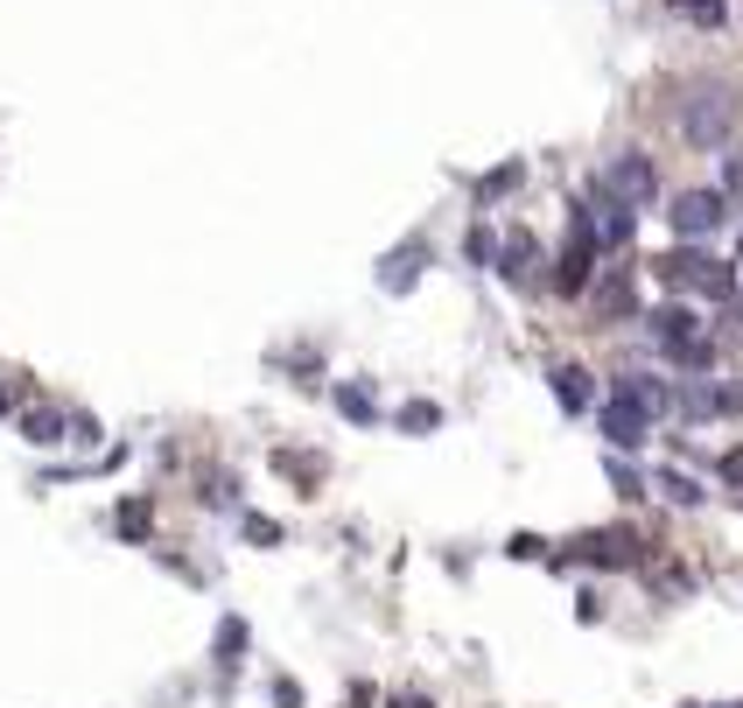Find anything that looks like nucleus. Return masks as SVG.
<instances>
[{"mask_svg": "<svg viewBox=\"0 0 743 708\" xmlns=\"http://www.w3.org/2000/svg\"><path fill=\"white\" fill-rule=\"evenodd\" d=\"M499 260H505V281H520V288L533 281V239H526V232H512Z\"/></svg>", "mask_w": 743, "mask_h": 708, "instance_id": "nucleus-9", "label": "nucleus"}, {"mask_svg": "<svg viewBox=\"0 0 743 708\" xmlns=\"http://www.w3.org/2000/svg\"><path fill=\"white\" fill-rule=\"evenodd\" d=\"M337 407H345L351 421H372V393H358V386H345V393H337Z\"/></svg>", "mask_w": 743, "mask_h": 708, "instance_id": "nucleus-12", "label": "nucleus"}, {"mask_svg": "<svg viewBox=\"0 0 743 708\" xmlns=\"http://www.w3.org/2000/svg\"><path fill=\"white\" fill-rule=\"evenodd\" d=\"M645 428H653V414H645L638 400H624V393H618L611 407H603V435H611L618 449H638V443H645Z\"/></svg>", "mask_w": 743, "mask_h": 708, "instance_id": "nucleus-7", "label": "nucleus"}, {"mask_svg": "<svg viewBox=\"0 0 743 708\" xmlns=\"http://www.w3.org/2000/svg\"><path fill=\"white\" fill-rule=\"evenodd\" d=\"M666 218H674V232H680V239H709L715 225H722V189H680Z\"/></svg>", "mask_w": 743, "mask_h": 708, "instance_id": "nucleus-4", "label": "nucleus"}, {"mask_svg": "<svg viewBox=\"0 0 743 708\" xmlns=\"http://www.w3.org/2000/svg\"><path fill=\"white\" fill-rule=\"evenodd\" d=\"M582 218H589V232H597V246H603V253H618V246L632 239V204H618L611 189H597V204H589Z\"/></svg>", "mask_w": 743, "mask_h": 708, "instance_id": "nucleus-5", "label": "nucleus"}, {"mask_svg": "<svg viewBox=\"0 0 743 708\" xmlns=\"http://www.w3.org/2000/svg\"><path fill=\"white\" fill-rule=\"evenodd\" d=\"M674 8H688L695 22H722V0H674Z\"/></svg>", "mask_w": 743, "mask_h": 708, "instance_id": "nucleus-13", "label": "nucleus"}, {"mask_svg": "<svg viewBox=\"0 0 743 708\" xmlns=\"http://www.w3.org/2000/svg\"><path fill=\"white\" fill-rule=\"evenodd\" d=\"M618 393H624V400H638L645 414H659V407H666V386H659V379H645V372H624V379H618Z\"/></svg>", "mask_w": 743, "mask_h": 708, "instance_id": "nucleus-8", "label": "nucleus"}, {"mask_svg": "<svg viewBox=\"0 0 743 708\" xmlns=\"http://www.w3.org/2000/svg\"><path fill=\"white\" fill-rule=\"evenodd\" d=\"M597 189H611L618 204H653L659 197V168H653V155H611L603 162V176H597Z\"/></svg>", "mask_w": 743, "mask_h": 708, "instance_id": "nucleus-2", "label": "nucleus"}, {"mask_svg": "<svg viewBox=\"0 0 743 708\" xmlns=\"http://www.w3.org/2000/svg\"><path fill=\"white\" fill-rule=\"evenodd\" d=\"M589 309H597L603 323L632 316V309H638V288H632V274H624V266H611V274H603L597 288H589Z\"/></svg>", "mask_w": 743, "mask_h": 708, "instance_id": "nucleus-6", "label": "nucleus"}, {"mask_svg": "<svg viewBox=\"0 0 743 708\" xmlns=\"http://www.w3.org/2000/svg\"><path fill=\"white\" fill-rule=\"evenodd\" d=\"M653 266H659L666 288H695V295H709V302H730L736 295V274L722 260H709V253H666Z\"/></svg>", "mask_w": 743, "mask_h": 708, "instance_id": "nucleus-1", "label": "nucleus"}, {"mask_svg": "<svg viewBox=\"0 0 743 708\" xmlns=\"http://www.w3.org/2000/svg\"><path fill=\"white\" fill-rule=\"evenodd\" d=\"M555 393H561V407H589V372L582 366H561L555 372Z\"/></svg>", "mask_w": 743, "mask_h": 708, "instance_id": "nucleus-10", "label": "nucleus"}, {"mask_svg": "<svg viewBox=\"0 0 743 708\" xmlns=\"http://www.w3.org/2000/svg\"><path fill=\"white\" fill-rule=\"evenodd\" d=\"M29 443H56V414H29Z\"/></svg>", "mask_w": 743, "mask_h": 708, "instance_id": "nucleus-14", "label": "nucleus"}, {"mask_svg": "<svg viewBox=\"0 0 743 708\" xmlns=\"http://www.w3.org/2000/svg\"><path fill=\"white\" fill-rule=\"evenodd\" d=\"M722 189H743V162L730 155V168H722Z\"/></svg>", "mask_w": 743, "mask_h": 708, "instance_id": "nucleus-16", "label": "nucleus"}, {"mask_svg": "<svg viewBox=\"0 0 743 708\" xmlns=\"http://www.w3.org/2000/svg\"><path fill=\"white\" fill-rule=\"evenodd\" d=\"M722 477H730V484H743V449H730V456H722Z\"/></svg>", "mask_w": 743, "mask_h": 708, "instance_id": "nucleus-15", "label": "nucleus"}, {"mask_svg": "<svg viewBox=\"0 0 743 708\" xmlns=\"http://www.w3.org/2000/svg\"><path fill=\"white\" fill-rule=\"evenodd\" d=\"M730 127H736V99H730V91H695L688 120H680V133H688L695 148H722V141H730Z\"/></svg>", "mask_w": 743, "mask_h": 708, "instance_id": "nucleus-3", "label": "nucleus"}, {"mask_svg": "<svg viewBox=\"0 0 743 708\" xmlns=\"http://www.w3.org/2000/svg\"><path fill=\"white\" fill-rule=\"evenodd\" d=\"M659 491H666V499H680V505H695V499H701L695 477H680V470H666V477H659Z\"/></svg>", "mask_w": 743, "mask_h": 708, "instance_id": "nucleus-11", "label": "nucleus"}]
</instances>
